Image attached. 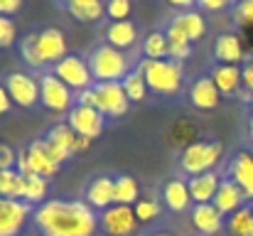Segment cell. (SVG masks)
<instances>
[{
	"instance_id": "6da1fadb",
	"label": "cell",
	"mask_w": 253,
	"mask_h": 236,
	"mask_svg": "<svg viewBox=\"0 0 253 236\" xmlns=\"http://www.w3.org/2000/svg\"><path fill=\"white\" fill-rule=\"evenodd\" d=\"M32 224L40 236H96L98 214L84 199H47L35 207Z\"/></svg>"
},
{
	"instance_id": "7a4b0ae2",
	"label": "cell",
	"mask_w": 253,
	"mask_h": 236,
	"mask_svg": "<svg viewBox=\"0 0 253 236\" xmlns=\"http://www.w3.org/2000/svg\"><path fill=\"white\" fill-rule=\"evenodd\" d=\"M67 35L59 27H44L30 32L20 42V57L30 69L44 72V67H54L67 57Z\"/></svg>"
},
{
	"instance_id": "3957f363",
	"label": "cell",
	"mask_w": 253,
	"mask_h": 236,
	"mask_svg": "<svg viewBox=\"0 0 253 236\" xmlns=\"http://www.w3.org/2000/svg\"><path fill=\"white\" fill-rule=\"evenodd\" d=\"M145 84L158 96H177L184 84V67L174 59H140L138 64Z\"/></svg>"
},
{
	"instance_id": "277c9868",
	"label": "cell",
	"mask_w": 253,
	"mask_h": 236,
	"mask_svg": "<svg viewBox=\"0 0 253 236\" xmlns=\"http://www.w3.org/2000/svg\"><path fill=\"white\" fill-rule=\"evenodd\" d=\"M88 62V69H91V77H93V84L96 81H123L133 72L130 67V57L111 45H98L88 52L86 57Z\"/></svg>"
},
{
	"instance_id": "5b68a950",
	"label": "cell",
	"mask_w": 253,
	"mask_h": 236,
	"mask_svg": "<svg viewBox=\"0 0 253 236\" xmlns=\"http://www.w3.org/2000/svg\"><path fill=\"white\" fill-rule=\"evenodd\" d=\"M221 155H224V145L219 141H194L182 150L179 167L184 175L194 177L202 172H211L219 165Z\"/></svg>"
},
{
	"instance_id": "8992f818",
	"label": "cell",
	"mask_w": 253,
	"mask_h": 236,
	"mask_svg": "<svg viewBox=\"0 0 253 236\" xmlns=\"http://www.w3.org/2000/svg\"><path fill=\"white\" fill-rule=\"evenodd\" d=\"M59 167L62 165L49 155L44 138L42 141H32L27 148H20L17 165H15V170L20 175H37V177H44V180L54 177L59 172Z\"/></svg>"
},
{
	"instance_id": "52a82bcc",
	"label": "cell",
	"mask_w": 253,
	"mask_h": 236,
	"mask_svg": "<svg viewBox=\"0 0 253 236\" xmlns=\"http://www.w3.org/2000/svg\"><path fill=\"white\" fill-rule=\"evenodd\" d=\"M40 103L49 111V113H69L74 108V91L52 74V69L40 72Z\"/></svg>"
},
{
	"instance_id": "ba28073f",
	"label": "cell",
	"mask_w": 253,
	"mask_h": 236,
	"mask_svg": "<svg viewBox=\"0 0 253 236\" xmlns=\"http://www.w3.org/2000/svg\"><path fill=\"white\" fill-rule=\"evenodd\" d=\"M169 42H194L202 40L207 35V20L199 10H179L177 15H172L165 27Z\"/></svg>"
},
{
	"instance_id": "9c48e42d",
	"label": "cell",
	"mask_w": 253,
	"mask_h": 236,
	"mask_svg": "<svg viewBox=\"0 0 253 236\" xmlns=\"http://www.w3.org/2000/svg\"><path fill=\"white\" fill-rule=\"evenodd\" d=\"M93 96H96V111L106 118H121L128 113L130 101L121 86V81H96L93 86Z\"/></svg>"
},
{
	"instance_id": "30bf717a",
	"label": "cell",
	"mask_w": 253,
	"mask_h": 236,
	"mask_svg": "<svg viewBox=\"0 0 253 236\" xmlns=\"http://www.w3.org/2000/svg\"><path fill=\"white\" fill-rule=\"evenodd\" d=\"M2 86L7 89L12 103L20 108H32L40 103V79L30 72H12L2 79Z\"/></svg>"
},
{
	"instance_id": "8fae6325",
	"label": "cell",
	"mask_w": 253,
	"mask_h": 236,
	"mask_svg": "<svg viewBox=\"0 0 253 236\" xmlns=\"http://www.w3.org/2000/svg\"><path fill=\"white\" fill-rule=\"evenodd\" d=\"M138 224L140 222H138L133 207H123V204H113V207L103 209L98 217V227L106 236H135Z\"/></svg>"
},
{
	"instance_id": "7c38bea8",
	"label": "cell",
	"mask_w": 253,
	"mask_h": 236,
	"mask_svg": "<svg viewBox=\"0 0 253 236\" xmlns=\"http://www.w3.org/2000/svg\"><path fill=\"white\" fill-rule=\"evenodd\" d=\"M52 74L57 79H62L74 94L82 91V89L93 86V77H91L88 62H86V57H79V54H67L62 62H57L52 67Z\"/></svg>"
},
{
	"instance_id": "4fadbf2b",
	"label": "cell",
	"mask_w": 253,
	"mask_h": 236,
	"mask_svg": "<svg viewBox=\"0 0 253 236\" xmlns=\"http://www.w3.org/2000/svg\"><path fill=\"white\" fill-rule=\"evenodd\" d=\"M32 212L35 207L27 202L0 197V236H17L25 229L27 219H32Z\"/></svg>"
},
{
	"instance_id": "5bb4252c",
	"label": "cell",
	"mask_w": 253,
	"mask_h": 236,
	"mask_svg": "<svg viewBox=\"0 0 253 236\" xmlns=\"http://www.w3.org/2000/svg\"><path fill=\"white\" fill-rule=\"evenodd\" d=\"M67 123H69V128L77 136L93 141V138H98L103 133L106 116H101L93 106H79V103H74V108L67 113Z\"/></svg>"
},
{
	"instance_id": "9a60e30c",
	"label": "cell",
	"mask_w": 253,
	"mask_h": 236,
	"mask_svg": "<svg viewBox=\"0 0 253 236\" xmlns=\"http://www.w3.org/2000/svg\"><path fill=\"white\" fill-rule=\"evenodd\" d=\"M113 189H116V177L113 175H96L84 192V202L93 212H103L113 207Z\"/></svg>"
},
{
	"instance_id": "2e32d148",
	"label": "cell",
	"mask_w": 253,
	"mask_h": 236,
	"mask_svg": "<svg viewBox=\"0 0 253 236\" xmlns=\"http://www.w3.org/2000/svg\"><path fill=\"white\" fill-rule=\"evenodd\" d=\"M74 141H77V133L69 128V123H54V126L47 131V136H44V143H47L49 155L54 157L59 165L67 162L69 157L74 155V153H72Z\"/></svg>"
},
{
	"instance_id": "e0dca14e",
	"label": "cell",
	"mask_w": 253,
	"mask_h": 236,
	"mask_svg": "<svg viewBox=\"0 0 253 236\" xmlns=\"http://www.w3.org/2000/svg\"><path fill=\"white\" fill-rule=\"evenodd\" d=\"M214 59H216V64H236V67H241L246 62V52H244L241 37L234 35V32H221L214 40Z\"/></svg>"
},
{
	"instance_id": "ac0fdd59",
	"label": "cell",
	"mask_w": 253,
	"mask_h": 236,
	"mask_svg": "<svg viewBox=\"0 0 253 236\" xmlns=\"http://www.w3.org/2000/svg\"><path fill=\"white\" fill-rule=\"evenodd\" d=\"M192 227L202 236H216L226 224H224V214L214 207V204H194L189 212Z\"/></svg>"
},
{
	"instance_id": "d6986e66",
	"label": "cell",
	"mask_w": 253,
	"mask_h": 236,
	"mask_svg": "<svg viewBox=\"0 0 253 236\" xmlns=\"http://www.w3.org/2000/svg\"><path fill=\"white\" fill-rule=\"evenodd\" d=\"M211 81L214 86L219 89L221 98H231V96H239L244 91V81H241V67L236 64H214L211 67Z\"/></svg>"
},
{
	"instance_id": "ffe728a7",
	"label": "cell",
	"mask_w": 253,
	"mask_h": 236,
	"mask_svg": "<svg viewBox=\"0 0 253 236\" xmlns=\"http://www.w3.org/2000/svg\"><path fill=\"white\" fill-rule=\"evenodd\" d=\"M219 101H221V94L214 86L211 77H199L192 81V86H189V103L197 111H214L219 106Z\"/></svg>"
},
{
	"instance_id": "44dd1931",
	"label": "cell",
	"mask_w": 253,
	"mask_h": 236,
	"mask_svg": "<svg viewBox=\"0 0 253 236\" xmlns=\"http://www.w3.org/2000/svg\"><path fill=\"white\" fill-rule=\"evenodd\" d=\"M219 182L221 177L211 170V172H202V175H194L187 180V187H189V197L194 204H211L214 197H216V189H219Z\"/></svg>"
},
{
	"instance_id": "7402d4cb",
	"label": "cell",
	"mask_w": 253,
	"mask_h": 236,
	"mask_svg": "<svg viewBox=\"0 0 253 236\" xmlns=\"http://www.w3.org/2000/svg\"><path fill=\"white\" fill-rule=\"evenodd\" d=\"M229 180L239 185L246 199H253V155L251 153H236L229 162Z\"/></svg>"
},
{
	"instance_id": "603a6c76",
	"label": "cell",
	"mask_w": 253,
	"mask_h": 236,
	"mask_svg": "<svg viewBox=\"0 0 253 236\" xmlns=\"http://www.w3.org/2000/svg\"><path fill=\"white\" fill-rule=\"evenodd\" d=\"M244 202H246V197H244V192L239 189V185H236L234 180H229V177H221L219 189H216V197H214L211 204H214L224 217H231L236 209L244 207Z\"/></svg>"
},
{
	"instance_id": "cb8c5ba5",
	"label": "cell",
	"mask_w": 253,
	"mask_h": 236,
	"mask_svg": "<svg viewBox=\"0 0 253 236\" xmlns=\"http://www.w3.org/2000/svg\"><path fill=\"white\" fill-rule=\"evenodd\" d=\"M163 202L169 212L174 214H182L189 209L192 204V197H189V187H187V180L182 177H174V180H168L165 187H163Z\"/></svg>"
},
{
	"instance_id": "d4e9b609",
	"label": "cell",
	"mask_w": 253,
	"mask_h": 236,
	"mask_svg": "<svg viewBox=\"0 0 253 236\" xmlns=\"http://www.w3.org/2000/svg\"><path fill=\"white\" fill-rule=\"evenodd\" d=\"M135 42H138V30H135V25H133L130 20L111 22V25L106 27V45H111V47L126 52V49H130Z\"/></svg>"
},
{
	"instance_id": "484cf974",
	"label": "cell",
	"mask_w": 253,
	"mask_h": 236,
	"mask_svg": "<svg viewBox=\"0 0 253 236\" xmlns=\"http://www.w3.org/2000/svg\"><path fill=\"white\" fill-rule=\"evenodd\" d=\"M64 7L79 22H96L106 15V0H69Z\"/></svg>"
},
{
	"instance_id": "4316f807",
	"label": "cell",
	"mask_w": 253,
	"mask_h": 236,
	"mask_svg": "<svg viewBox=\"0 0 253 236\" xmlns=\"http://www.w3.org/2000/svg\"><path fill=\"white\" fill-rule=\"evenodd\" d=\"M138 199H140L138 180L130 177V175H118V177H116V189H113V204L133 207Z\"/></svg>"
},
{
	"instance_id": "83f0119b",
	"label": "cell",
	"mask_w": 253,
	"mask_h": 236,
	"mask_svg": "<svg viewBox=\"0 0 253 236\" xmlns=\"http://www.w3.org/2000/svg\"><path fill=\"white\" fill-rule=\"evenodd\" d=\"M143 57L145 59H169V40L165 30H153L143 40Z\"/></svg>"
},
{
	"instance_id": "f1b7e54d",
	"label": "cell",
	"mask_w": 253,
	"mask_h": 236,
	"mask_svg": "<svg viewBox=\"0 0 253 236\" xmlns=\"http://www.w3.org/2000/svg\"><path fill=\"white\" fill-rule=\"evenodd\" d=\"M47 192H49V182L44 177L37 175H25V194L22 202H27L30 207H40L47 202Z\"/></svg>"
},
{
	"instance_id": "f546056e",
	"label": "cell",
	"mask_w": 253,
	"mask_h": 236,
	"mask_svg": "<svg viewBox=\"0 0 253 236\" xmlns=\"http://www.w3.org/2000/svg\"><path fill=\"white\" fill-rule=\"evenodd\" d=\"M25 194V175L17 170H0V197L7 199H20Z\"/></svg>"
},
{
	"instance_id": "4dcf8cb0",
	"label": "cell",
	"mask_w": 253,
	"mask_h": 236,
	"mask_svg": "<svg viewBox=\"0 0 253 236\" xmlns=\"http://www.w3.org/2000/svg\"><path fill=\"white\" fill-rule=\"evenodd\" d=\"M121 86H123V91H126V96H128L130 103H143V101L148 98V91H150L148 84H145V77L140 74L138 67L121 81Z\"/></svg>"
},
{
	"instance_id": "1f68e13d",
	"label": "cell",
	"mask_w": 253,
	"mask_h": 236,
	"mask_svg": "<svg viewBox=\"0 0 253 236\" xmlns=\"http://www.w3.org/2000/svg\"><path fill=\"white\" fill-rule=\"evenodd\" d=\"M226 229L231 236H246L253 229V207L251 204H244L241 209H236L229 222H226Z\"/></svg>"
},
{
	"instance_id": "d6a6232c",
	"label": "cell",
	"mask_w": 253,
	"mask_h": 236,
	"mask_svg": "<svg viewBox=\"0 0 253 236\" xmlns=\"http://www.w3.org/2000/svg\"><path fill=\"white\" fill-rule=\"evenodd\" d=\"M133 212L138 217L140 224H148V222H155L160 217V199L158 197H140L135 204H133Z\"/></svg>"
},
{
	"instance_id": "836d02e7",
	"label": "cell",
	"mask_w": 253,
	"mask_h": 236,
	"mask_svg": "<svg viewBox=\"0 0 253 236\" xmlns=\"http://www.w3.org/2000/svg\"><path fill=\"white\" fill-rule=\"evenodd\" d=\"M130 10H133V2L130 0H106V15L111 17V22L128 20Z\"/></svg>"
},
{
	"instance_id": "e575fe53",
	"label": "cell",
	"mask_w": 253,
	"mask_h": 236,
	"mask_svg": "<svg viewBox=\"0 0 253 236\" xmlns=\"http://www.w3.org/2000/svg\"><path fill=\"white\" fill-rule=\"evenodd\" d=\"M17 42V27L10 17L0 15V49H10Z\"/></svg>"
},
{
	"instance_id": "d590c367",
	"label": "cell",
	"mask_w": 253,
	"mask_h": 236,
	"mask_svg": "<svg viewBox=\"0 0 253 236\" xmlns=\"http://www.w3.org/2000/svg\"><path fill=\"white\" fill-rule=\"evenodd\" d=\"M234 20L241 27H251L253 25V0H239L234 7Z\"/></svg>"
},
{
	"instance_id": "8d00e7d4",
	"label": "cell",
	"mask_w": 253,
	"mask_h": 236,
	"mask_svg": "<svg viewBox=\"0 0 253 236\" xmlns=\"http://www.w3.org/2000/svg\"><path fill=\"white\" fill-rule=\"evenodd\" d=\"M189 54H192V45L189 42H169V59L182 64L184 59H189Z\"/></svg>"
},
{
	"instance_id": "74e56055",
	"label": "cell",
	"mask_w": 253,
	"mask_h": 236,
	"mask_svg": "<svg viewBox=\"0 0 253 236\" xmlns=\"http://www.w3.org/2000/svg\"><path fill=\"white\" fill-rule=\"evenodd\" d=\"M15 165H17V153L10 145L0 143V170H15Z\"/></svg>"
},
{
	"instance_id": "f35d334b",
	"label": "cell",
	"mask_w": 253,
	"mask_h": 236,
	"mask_svg": "<svg viewBox=\"0 0 253 236\" xmlns=\"http://www.w3.org/2000/svg\"><path fill=\"white\" fill-rule=\"evenodd\" d=\"M241 81H244V91H249L253 96V57H249L241 64Z\"/></svg>"
},
{
	"instance_id": "ab89813d",
	"label": "cell",
	"mask_w": 253,
	"mask_h": 236,
	"mask_svg": "<svg viewBox=\"0 0 253 236\" xmlns=\"http://www.w3.org/2000/svg\"><path fill=\"white\" fill-rule=\"evenodd\" d=\"M197 5L207 12H219V10H226L231 5V0H197Z\"/></svg>"
},
{
	"instance_id": "60d3db41",
	"label": "cell",
	"mask_w": 253,
	"mask_h": 236,
	"mask_svg": "<svg viewBox=\"0 0 253 236\" xmlns=\"http://www.w3.org/2000/svg\"><path fill=\"white\" fill-rule=\"evenodd\" d=\"M74 103H79V106H93V108H96V96H93V89L88 86V89L77 91V94H74Z\"/></svg>"
},
{
	"instance_id": "b9f144b4",
	"label": "cell",
	"mask_w": 253,
	"mask_h": 236,
	"mask_svg": "<svg viewBox=\"0 0 253 236\" xmlns=\"http://www.w3.org/2000/svg\"><path fill=\"white\" fill-rule=\"evenodd\" d=\"M20 7H22V0H0V15L2 17H12Z\"/></svg>"
},
{
	"instance_id": "7bdbcfd3",
	"label": "cell",
	"mask_w": 253,
	"mask_h": 236,
	"mask_svg": "<svg viewBox=\"0 0 253 236\" xmlns=\"http://www.w3.org/2000/svg\"><path fill=\"white\" fill-rule=\"evenodd\" d=\"M10 106H12V98H10L7 89L0 84V116H2V113H7V111H10Z\"/></svg>"
},
{
	"instance_id": "ee69618b",
	"label": "cell",
	"mask_w": 253,
	"mask_h": 236,
	"mask_svg": "<svg viewBox=\"0 0 253 236\" xmlns=\"http://www.w3.org/2000/svg\"><path fill=\"white\" fill-rule=\"evenodd\" d=\"M91 148V141L88 138H82V136H77V141H74V145H72V153L77 155V153H86Z\"/></svg>"
},
{
	"instance_id": "f6af8a7d",
	"label": "cell",
	"mask_w": 253,
	"mask_h": 236,
	"mask_svg": "<svg viewBox=\"0 0 253 236\" xmlns=\"http://www.w3.org/2000/svg\"><path fill=\"white\" fill-rule=\"evenodd\" d=\"M172 7H177V10H192L194 5H197V0H168Z\"/></svg>"
},
{
	"instance_id": "bcb514c9",
	"label": "cell",
	"mask_w": 253,
	"mask_h": 236,
	"mask_svg": "<svg viewBox=\"0 0 253 236\" xmlns=\"http://www.w3.org/2000/svg\"><path fill=\"white\" fill-rule=\"evenodd\" d=\"M249 138H251V143H253V118L249 121Z\"/></svg>"
},
{
	"instance_id": "7dc6e473",
	"label": "cell",
	"mask_w": 253,
	"mask_h": 236,
	"mask_svg": "<svg viewBox=\"0 0 253 236\" xmlns=\"http://www.w3.org/2000/svg\"><path fill=\"white\" fill-rule=\"evenodd\" d=\"M153 236H172V234H168V232H158V234H153Z\"/></svg>"
},
{
	"instance_id": "c3c4849f",
	"label": "cell",
	"mask_w": 253,
	"mask_h": 236,
	"mask_svg": "<svg viewBox=\"0 0 253 236\" xmlns=\"http://www.w3.org/2000/svg\"><path fill=\"white\" fill-rule=\"evenodd\" d=\"M57 2H59V5H67V2H69V0H57Z\"/></svg>"
},
{
	"instance_id": "681fc988",
	"label": "cell",
	"mask_w": 253,
	"mask_h": 236,
	"mask_svg": "<svg viewBox=\"0 0 253 236\" xmlns=\"http://www.w3.org/2000/svg\"><path fill=\"white\" fill-rule=\"evenodd\" d=\"M246 236H253V229H251V232H249V234H246Z\"/></svg>"
},
{
	"instance_id": "f907efd6",
	"label": "cell",
	"mask_w": 253,
	"mask_h": 236,
	"mask_svg": "<svg viewBox=\"0 0 253 236\" xmlns=\"http://www.w3.org/2000/svg\"><path fill=\"white\" fill-rule=\"evenodd\" d=\"M251 111H253V101H251Z\"/></svg>"
},
{
	"instance_id": "816d5d0a",
	"label": "cell",
	"mask_w": 253,
	"mask_h": 236,
	"mask_svg": "<svg viewBox=\"0 0 253 236\" xmlns=\"http://www.w3.org/2000/svg\"><path fill=\"white\" fill-rule=\"evenodd\" d=\"M231 2H234V0H231Z\"/></svg>"
}]
</instances>
